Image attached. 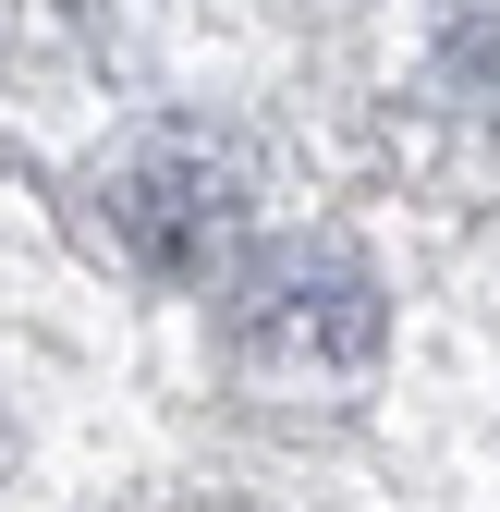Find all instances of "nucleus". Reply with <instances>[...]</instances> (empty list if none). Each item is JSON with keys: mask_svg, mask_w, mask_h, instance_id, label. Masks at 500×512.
<instances>
[{"mask_svg": "<svg viewBox=\"0 0 500 512\" xmlns=\"http://www.w3.org/2000/svg\"><path fill=\"white\" fill-rule=\"evenodd\" d=\"M391 342V293L354 244H281L232 281V354L269 391H354Z\"/></svg>", "mask_w": 500, "mask_h": 512, "instance_id": "nucleus-1", "label": "nucleus"}, {"mask_svg": "<svg viewBox=\"0 0 500 512\" xmlns=\"http://www.w3.org/2000/svg\"><path fill=\"white\" fill-rule=\"evenodd\" d=\"M244 208H257V196H244V159L208 147V135H135V147L98 171V220H110V244L135 256L147 281H171V293H196V281L232 269Z\"/></svg>", "mask_w": 500, "mask_h": 512, "instance_id": "nucleus-2", "label": "nucleus"}]
</instances>
